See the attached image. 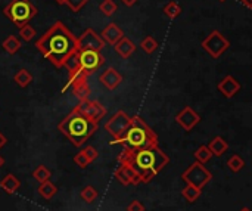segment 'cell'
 I'll return each instance as SVG.
<instances>
[{
  "instance_id": "obj_1",
  "label": "cell",
  "mask_w": 252,
  "mask_h": 211,
  "mask_svg": "<svg viewBox=\"0 0 252 211\" xmlns=\"http://www.w3.org/2000/svg\"><path fill=\"white\" fill-rule=\"evenodd\" d=\"M37 50L53 67L62 68L65 61L77 52V37L61 21H56L37 41Z\"/></svg>"
},
{
  "instance_id": "obj_2",
  "label": "cell",
  "mask_w": 252,
  "mask_h": 211,
  "mask_svg": "<svg viewBox=\"0 0 252 211\" xmlns=\"http://www.w3.org/2000/svg\"><path fill=\"white\" fill-rule=\"evenodd\" d=\"M118 163L131 166L139 173L140 182L149 183L170 163V158L158 146L142 148V149H133L124 146L123 152L118 155Z\"/></svg>"
},
{
  "instance_id": "obj_3",
  "label": "cell",
  "mask_w": 252,
  "mask_h": 211,
  "mask_svg": "<svg viewBox=\"0 0 252 211\" xmlns=\"http://www.w3.org/2000/svg\"><path fill=\"white\" fill-rule=\"evenodd\" d=\"M99 123L90 121L78 111L72 109L58 126L59 132L75 146L81 148L97 130Z\"/></svg>"
},
{
  "instance_id": "obj_4",
  "label": "cell",
  "mask_w": 252,
  "mask_h": 211,
  "mask_svg": "<svg viewBox=\"0 0 252 211\" xmlns=\"http://www.w3.org/2000/svg\"><path fill=\"white\" fill-rule=\"evenodd\" d=\"M126 145L133 149L158 146V135L137 115L131 117V124L121 139L120 145Z\"/></svg>"
},
{
  "instance_id": "obj_5",
  "label": "cell",
  "mask_w": 252,
  "mask_h": 211,
  "mask_svg": "<svg viewBox=\"0 0 252 211\" xmlns=\"http://www.w3.org/2000/svg\"><path fill=\"white\" fill-rule=\"evenodd\" d=\"M3 15L19 28L37 15V7L30 0H10L3 7Z\"/></svg>"
},
{
  "instance_id": "obj_6",
  "label": "cell",
  "mask_w": 252,
  "mask_h": 211,
  "mask_svg": "<svg viewBox=\"0 0 252 211\" xmlns=\"http://www.w3.org/2000/svg\"><path fill=\"white\" fill-rule=\"evenodd\" d=\"M182 180L186 182V185L195 186L198 189H204L213 180V175L204 164L195 161L182 173Z\"/></svg>"
},
{
  "instance_id": "obj_7",
  "label": "cell",
  "mask_w": 252,
  "mask_h": 211,
  "mask_svg": "<svg viewBox=\"0 0 252 211\" xmlns=\"http://www.w3.org/2000/svg\"><path fill=\"white\" fill-rule=\"evenodd\" d=\"M130 124H131V117H128L127 112H124V111H117L105 123V130L114 138V142H111L112 145H120V142L124 138L126 132L128 130Z\"/></svg>"
},
{
  "instance_id": "obj_8",
  "label": "cell",
  "mask_w": 252,
  "mask_h": 211,
  "mask_svg": "<svg viewBox=\"0 0 252 211\" xmlns=\"http://www.w3.org/2000/svg\"><path fill=\"white\" fill-rule=\"evenodd\" d=\"M229 47H230V41L217 30L211 31L205 37V40H202V49L214 59H219Z\"/></svg>"
},
{
  "instance_id": "obj_9",
  "label": "cell",
  "mask_w": 252,
  "mask_h": 211,
  "mask_svg": "<svg viewBox=\"0 0 252 211\" xmlns=\"http://www.w3.org/2000/svg\"><path fill=\"white\" fill-rule=\"evenodd\" d=\"M78 61H80V74L89 77L94 71H97L105 64V56L96 50H78Z\"/></svg>"
},
{
  "instance_id": "obj_10",
  "label": "cell",
  "mask_w": 252,
  "mask_h": 211,
  "mask_svg": "<svg viewBox=\"0 0 252 211\" xmlns=\"http://www.w3.org/2000/svg\"><path fill=\"white\" fill-rule=\"evenodd\" d=\"M103 47H105V41L93 28H87L86 31H83L80 37H77V50L100 52Z\"/></svg>"
},
{
  "instance_id": "obj_11",
  "label": "cell",
  "mask_w": 252,
  "mask_h": 211,
  "mask_svg": "<svg viewBox=\"0 0 252 211\" xmlns=\"http://www.w3.org/2000/svg\"><path fill=\"white\" fill-rule=\"evenodd\" d=\"M74 109L78 111L86 118H89L90 121H94V123H99L106 115V108L102 104H99L97 101H89L87 99V101L78 102V105Z\"/></svg>"
},
{
  "instance_id": "obj_12",
  "label": "cell",
  "mask_w": 252,
  "mask_h": 211,
  "mask_svg": "<svg viewBox=\"0 0 252 211\" xmlns=\"http://www.w3.org/2000/svg\"><path fill=\"white\" fill-rule=\"evenodd\" d=\"M201 121V115L193 111L190 106H185L177 115H176V123L185 130V132H190L193 130V127H196Z\"/></svg>"
},
{
  "instance_id": "obj_13",
  "label": "cell",
  "mask_w": 252,
  "mask_h": 211,
  "mask_svg": "<svg viewBox=\"0 0 252 211\" xmlns=\"http://www.w3.org/2000/svg\"><path fill=\"white\" fill-rule=\"evenodd\" d=\"M114 176H115L117 180H118L121 185H124V186L142 183V182H140L139 173H137L131 166H127V164H120V166L115 169Z\"/></svg>"
},
{
  "instance_id": "obj_14",
  "label": "cell",
  "mask_w": 252,
  "mask_h": 211,
  "mask_svg": "<svg viewBox=\"0 0 252 211\" xmlns=\"http://www.w3.org/2000/svg\"><path fill=\"white\" fill-rule=\"evenodd\" d=\"M69 87L72 89V95L80 101H87L92 95V89L87 83V77L83 75V74H78L69 84Z\"/></svg>"
},
{
  "instance_id": "obj_15",
  "label": "cell",
  "mask_w": 252,
  "mask_h": 211,
  "mask_svg": "<svg viewBox=\"0 0 252 211\" xmlns=\"http://www.w3.org/2000/svg\"><path fill=\"white\" fill-rule=\"evenodd\" d=\"M217 89L220 90V93H221L224 98L230 99V98H233V96L241 90V83H239L233 75H226V77L219 83Z\"/></svg>"
},
{
  "instance_id": "obj_16",
  "label": "cell",
  "mask_w": 252,
  "mask_h": 211,
  "mask_svg": "<svg viewBox=\"0 0 252 211\" xmlns=\"http://www.w3.org/2000/svg\"><path fill=\"white\" fill-rule=\"evenodd\" d=\"M99 80L108 90H115L123 83V75L115 68H108L100 74Z\"/></svg>"
},
{
  "instance_id": "obj_17",
  "label": "cell",
  "mask_w": 252,
  "mask_h": 211,
  "mask_svg": "<svg viewBox=\"0 0 252 211\" xmlns=\"http://www.w3.org/2000/svg\"><path fill=\"white\" fill-rule=\"evenodd\" d=\"M100 37H102V40H103L105 43H108V44H115L121 37H124V31H123L115 22H111V24H108V25L103 28Z\"/></svg>"
},
{
  "instance_id": "obj_18",
  "label": "cell",
  "mask_w": 252,
  "mask_h": 211,
  "mask_svg": "<svg viewBox=\"0 0 252 211\" xmlns=\"http://www.w3.org/2000/svg\"><path fill=\"white\" fill-rule=\"evenodd\" d=\"M114 47H115V52L121 56V58H130L134 52H136V44L128 38V37H121L115 44H114Z\"/></svg>"
},
{
  "instance_id": "obj_19",
  "label": "cell",
  "mask_w": 252,
  "mask_h": 211,
  "mask_svg": "<svg viewBox=\"0 0 252 211\" xmlns=\"http://www.w3.org/2000/svg\"><path fill=\"white\" fill-rule=\"evenodd\" d=\"M19 188H21V180H19L15 175H12V173H7V175L0 180V189H1L3 192H6L7 195L16 194V192L19 191Z\"/></svg>"
},
{
  "instance_id": "obj_20",
  "label": "cell",
  "mask_w": 252,
  "mask_h": 211,
  "mask_svg": "<svg viewBox=\"0 0 252 211\" xmlns=\"http://www.w3.org/2000/svg\"><path fill=\"white\" fill-rule=\"evenodd\" d=\"M208 149L211 151L213 157H221L229 149V143L221 136H217L208 143Z\"/></svg>"
},
{
  "instance_id": "obj_21",
  "label": "cell",
  "mask_w": 252,
  "mask_h": 211,
  "mask_svg": "<svg viewBox=\"0 0 252 211\" xmlns=\"http://www.w3.org/2000/svg\"><path fill=\"white\" fill-rule=\"evenodd\" d=\"M37 192H38L40 197H43L46 201H49V200H52L58 194V186L55 183H52L50 180H46L43 183H38Z\"/></svg>"
},
{
  "instance_id": "obj_22",
  "label": "cell",
  "mask_w": 252,
  "mask_h": 211,
  "mask_svg": "<svg viewBox=\"0 0 252 211\" xmlns=\"http://www.w3.org/2000/svg\"><path fill=\"white\" fill-rule=\"evenodd\" d=\"M1 47L4 49V52H7L9 55H15L19 49H21V40L16 35H7Z\"/></svg>"
},
{
  "instance_id": "obj_23",
  "label": "cell",
  "mask_w": 252,
  "mask_h": 211,
  "mask_svg": "<svg viewBox=\"0 0 252 211\" xmlns=\"http://www.w3.org/2000/svg\"><path fill=\"white\" fill-rule=\"evenodd\" d=\"M13 80H15V83H16L19 87L25 89V87H28V86L32 83V74H31L28 70L22 68V70H19V71L13 75Z\"/></svg>"
},
{
  "instance_id": "obj_24",
  "label": "cell",
  "mask_w": 252,
  "mask_h": 211,
  "mask_svg": "<svg viewBox=\"0 0 252 211\" xmlns=\"http://www.w3.org/2000/svg\"><path fill=\"white\" fill-rule=\"evenodd\" d=\"M202 194V189H198L195 186H190V185H186L185 189H182V197L188 201V203H195L198 201V198L201 197Z\"/></svg>"
},
{
  "instance_id": "obj_25",
  "label": "cell",
  "mask_w": 252,
  "mask_h": 211,
  "mask_svg": "<svg viewBox=\"0 0 252 211\" xmlns=\"http://www.w3.org/2000/svg\"><path fill=\"white\" fill-rule=\"evenodd\" d=\"M50 177H52V172L46 166H38L32 172V179L35 182H38V183H43L46 180H50Z\"/></svg>"
},
{
  "instance_id": "obj_26",
  "label": "cell",
  "mask_w": 252,
  "mask_h": 211,
  "mask_svg": "<svg viewBox=\"0 0 252 211\" xmlns=\"http://www.w3.org/2000/svg\"><path fill=\"white\" fill-rule=\"evenodd\" d=\"M195 158H196V161L198 163H201V164H207L211 158H213V154H211V151L208 149V146H205V145H201L196 151H195Z\"/></svg>"
},
{
  "instance_id": "obj_27",
  "label": "cell",
  "mask_w": 252,
  "mask_h": 211,
  "mask_svg": "<svg viewBox=\"0 0 252 211\" xmlns=\"http://www.w3.org/2000/svg\"><path fill=\"white\" fill-rule=\"evenodd\" d=\"M227 166L229 169L233 172V173H239L244 167H245V160L241 157V155H232L229 160H227Z\"/></svg>"
},
{
  "instance_id": "obj_28",
  "label": "cell",
  "mask_w": 252,
  "mask_h": 211,
  "mask_svg": "<svg viewBox=\"0 0 252 211\" xmlns=\"http://www.w3.org/2000/svg\"><path fill=\"white\" fill-rule=\"evenodd\" d=\"M140 47H142V50H143L145 53L151 55V53H154V52L158 49V41H157L152 35H148V37H145V38L142 40Z\"/></svg>"
},
{
  "instance_id": "obj_29",
  "label": "cell",
  "mask_w": 252,
  "mask_h": 211,
  "mask_svg": "<svg viewBox=\"0 0 252 211\" xmlns=\"http://www.w3.org/2000/svg\"><path fill=\"white\" fill-rule=\"evenodd\" d=\"M80 197H81V200H83L84 203L92 204V203H94L96 198H97V191H96L93 186H84V188L81 189V192H80Z\"/></svg>"
},
{
  "instance_id": "obj_30",
  "label": "cell",
  "mask_w": 252,
  "mask_h": 211,
  "mask_svg": "<svg viewBox=\"0 0 252 211\" xmlns=\"http://www.w3.org/2000/svg\"><path fill=\"white\" fill-rule=\"evenodd\" d=\"M164 13L170 18V19H176L180 13H182V7L177 1H170L164 6Z\"/></svg>"
},
{
  "instance_id": "obj_31",
  "label": "cell",
  "mask_w": 252,
  "mask_h": 211,
  "mask_svg": "<svg viewBox=\"0 0 252 211\" xmlns=\"http://www.w3.org/2000/svg\"><path fill=\"white\" fill-rule=\"evenodd\" d=\"M99 9L105 16H112L117 12L118 6L114 0H102V3L99 4Z\"/></svg>"
},
{
  "instance_id": "obj_32",
  "label": "cell",
  "mask_w": 252,
  "mask_h": 211,
  "mask_svg": "<svg viewBox=\"0 0 252 211\" xmlns=\"http://www.w3.org/2000/svg\"><path fill=\"white\" fill-rule=\"evenodd\" d=\"M19 35H21V38H22L24 41H30V40L34 38L35 30H34V27H31L30 24H25V25L19 27Z\"/></svg>"
},
{
  "instance_id": "obj_33",
  "label": "cell",
  "mask_w": 252,
  "mask_h": 211,
  "mask_svg": "<svg viewBox=\"0 0 252 211\" xmlns=\"http://www.w3.org/2000/svg\"><path fill=\"white\" fill-rule=\"evenodd\" d=\"M87 1H90V0H65V4L72 10V12H80L83 7H84V4L87 3Z\"/></svg>"
},
{
  "instance_id": "obj_34",
  "label": "cell",
  "mask_w": 252,
  "mask_h": 211,
  "mask_svg": "<svg viewBox=\"0 0 252 211\" xmlns=\"http://www.w3.org/2000/svg\"><path fill=\"white\" fill-rule=\"evenodd\" d=\"M74 163H75V166H78L80 169H87L92 163L87 160V157L80 151L75 157H74Z\"/></svg>"
},
{
  "instance_id": "obj_35",
  "label": "cell",
  "mask_w": 252,
  "mask_h": 211,
  "mask_svg": "<svg viewBox=\"0 0 252 211\" xmlns=\"http://www.w3.org/2000/svg\"><path fill=\"white\" fill-rule=\"evenodd\" d=\"M81 152L87 157V160H89L90 163H93V161L99 157V152L96 151L94 146H86V148L81 149Z\"/></svg>"
},
{
  "instance_id": "obj_36",
  "label": "cell",
  "mask_w": 252,
  "mask_h": 211,
  "mask_svg": "<svg viewBox=\"0 0 252 211\" xmlns=\"http://www.w3.org/2000/svg\"><path fill=\"white\" fill-rule=\"evenodd\" d=\"M127 211H146V209L139 200H134L127 206Z\"/></svg>"
},
{
  "instance_id": "obj_37",
  "label": "cell",
  "mask_w": 252,
  "mask_h": 211,
  "mask_svg": "<svg viewBox=\"0 0 252 211\" xmlns=\"http://www.w3.org/2000/svg\"><path fill=\"white\" fill-rule=\"evenodd\" d=\"M6 143H7V138H6V136H4V135L0 132V148H3Z\"/></svg>"
},
{
  "instance_id": "obj_38",
  "label": "cell",
  "mask_w": 252,
  "mask_h": 211,
  "mask_svg": "<svg viewBox=\"0 0 252 211\" xmlns=\"http://www.w3.org/2000/svg\"><path fill=\"white\" fill-rule=\"evenodd\" d=\"M126 6H134L137 3V0H121Z\"/></svg>"
},
{
  "instance_id": "obj_39",
  "label": "cell",
  "mask_w": 252,
  "mask_h": 211,
  "mask_svg": "<svg viewBox=\"0 0 252 211\" xmlns=\"http://www.w3.org/2000/svg\"><path fill=\"white\" fill-rule=\"evenodd\" d=\"M239 1H241L242 4H245L248 9H252V0H239Z\"/></svg>"
},
{
  "instance_id": "obj_40",
  "label": "cell",
  "mask_w": 252,
  "mask_h": 211,
  "mask_svg": "<svg viewBox=\"0 0 252 211\" xmlns=\"http://www.w3.org/2000/svg\"><path fill=\"white\" fill-rule=\"evenodd\" d=\"M3 166H4V158H3V157L0 155V169H1Z\"/></svg>"
},
{
  "instance_id": "obj_41",
  "label": "cell",
  "mask_w": 252,
  "mask_h": 211,
  "mask_svg": "<svg viewBox=\"0 0 252 211\" xmlns=\"http://www.w3.org/2000/svg\"><path fill=\"white\" fill-rule=\"evenodd\" d=\"M58 4H65V0H55Z\"/></svg>"
},
{
  "instance_id": "obj_42",
  "label": "cell",
  "mask_w": 252,
  "mask_h": 211,
  "mask_svg": "<svg viewBox=\"0 0 252 211\" xmlns=\"http://www.w3.org/2000/svg\"><path fill=\"white\" fill-rule=\"evenodd\" d=\"M239 211H251V210H250L248 207H244V209H241V210H239Z\"/></svg>"
},
{
  "instance_id": "obj_43",
  "label": "cell",
  "mask_w": 252,
  "mask_h": 211,
  "mask_svg": "<svg viewBox=\"0 0 252 211\" xmlns=\"http://www.w3.org/2000/svg\"><path fill=\"white\" fill-rule=\"evenodd\" d=\"M219 1H226V0H219Z\"/></svg>"
}]
</instances>
